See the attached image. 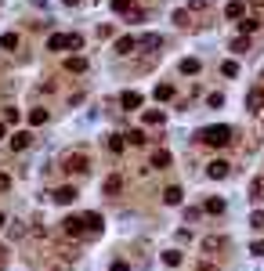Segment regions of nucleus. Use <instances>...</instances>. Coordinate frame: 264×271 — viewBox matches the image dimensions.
Segmentation results:
<instances>
[{
  "label": "nucleus",
  "mask_w": 264,
  "mask_h": 271,
  "mask_svg": "<svg viewBox=\"0 0 264 271\" xmlns=\"http://www.w3.org/2000/svg\"><path fill=\"white\" fill-rule=\"evenodd\" d=\"M199 137H203L210 148H224V145L232 141V127H210V130H203Z\"/></svg>",
  "instance_id": "obj_1"
},
{
  "label": "nucleus",
  "mask_w": 264,
  "mask_h": 271,
  "mask_svg": "<svg viewBox=\"0 0 264 271\" xmlns=\"http://www.w3.org/2000/svg\"><path fill=\"white\" fill-rule=\"evenodd\" d=\"M62 166H66L69 174H84L87 166H90V156L87 152H69L66 159H62Z\"/></svg>",
  "instance_id": "obj_2"
},
{
  "label": "nucleus",
  "mask_w": 264,
  "mask_h": 271,
  "mask_svg": "<svg viewBox=\"0 0 264 271\" xmlns=\"http://www.w3.org/2000/svg\"><path fill=\"white\" fill-rule=\"evenodd\" d=\"M62 231H66V235H84L87 224H84V217H66L62 221Z\"/></svg>",
  "instance_id": "obj_3"
},
{
  "label": "nucleus",
  "mask_w": 264,
  "mask_h": 271,
  "mask_svg": "<svg viewBox=\"0 0 264 271\" xmlns=\"http://www.w3.org/2000/svg\"><path fill=\"white\" fill-rule=\"evenodd\" d=\"M80 44H84L80 36H51L47 47H51V51H62V47H80Z\"/></svg>",
  "instance_id": "obj_4"
},
{
  "label": "nucleus",
  "mask_w": 264,
  "mask_h": 271,
  "mask_svg": "<svg viewBox=\"0 0 264 271\" xmlns=\"http://www.w3.org/2000/svg\"><path fill=\"white\" fill-rule=\"evenodd\" d=\"M51 199L54 203H72V199H76V188H72V184H62V188L51 192Z\"/></svg>",
  "instance_id": "obj_5"
},
{
  "label": "nucleus",
  "mask_w": 264,
  "mask_h": 271,
  "mask_svg": "<svg viewBox=\"0 0 264 271\" xmlns=\"http://www.w3.org/2000/svg\"><path fill=\"white\" fill-rule=\"evenodd\" d=\"M170 163H174V159H170V152H167V148H159V152H152V170H167Z\"/></svg>",
  "instance_id": "obj_6"
},
{
  "label": "nucleus",
  "mask_w": 264,
  "mask_h": 271,
  "mask_svg": "<svg viewBox=\"0 0 264 271\" xmlns=\"http://www.w3.org/2000/svg\"><path fill=\"white\" fill-rule=\"evenodd\" d=\"M206 174H210L214 181H221V177H228V163H224V159H214L210 166H206Z\"/></svg>",
  "instance_id": "obj_7"
},
{
  "label": "nucleus",
  "mask_w": 264,
  "mask_h": 271,
  "mask_svg": "<svg viewBox=\"0 0 264 271\" xmlns=\"http://www.w3.org/2000/svg\"><path fill=\"white\" fill-rule=\"evenodd\" d=\"M29 145H33V134H29V130H22V134L11 137V148H15V152H22V148H29Z\"/></svg>",
  "instance_id": "obj_8"
},
{
  "label": "nucleus",
  "mask_w": 264,
  "mask_h": 271,
  "mask_svg": "<svg viewBox=\"0 0 264 271\" xmlns=\"http://www.w3.org/2000/svg\"><path fill=\"white\" fill-rule=\"evenodd\" d=\"M181 199H185V192H181V188H177V184H170V188H167V192H163V203H170V206H177V203H181Z\"/></svg>",
  "instance_id": "obj_9"
},
{
  "label": "nucleus",
  "mask_w": 264,
  "mask_h": 271,
  "mask_svg": "<svg viewBox=\"0 0 264 271\" xmlns=\"http://www.w3.org/2000/svg\"><path fill=\"white\" fill-rule=\"evenodd\" d=\"M203 249H206V253H217V249H224V239H221V235H210V239H203Z\"/></svg>",
  "instance_id": "obj_10"
},
{
  "label": "nucleus",
  "mask_w": 264,
  "mask_h": 271,
  "mask_svg": "<svg viewBox=\"0 0 264 271\" xmlns=\"http://www.w3.org/2000/svg\"><path fill=\"white\" fill-rule=\"evenodd\" d=\"M203 210L217 217V213H224V199H206V203H203Z\"/></svg>",
  "instance_id": "obj_11"
},
{
  "label": "nucleus",
  "mask_w": 264,
  "mask_h": 271,
  "mask_svg": "<svg viewBox=\"0 0 264 271\" xmlns=\"http://www.w3.org/2000/svg\"><path fill=\"white\" fill-rule=\"evenodd\" d=\"M181 257H185V253H177V249H167V253H163V264L177 268V264H181Z\"/></svg>",
  "instance_id": "obj_12"
},
{
  "label": "nucleus",
  "mask_w": 264,
  "mask_h": 271,
  "mask_svg": "<svg viewBox=\"0 0 264 271\" xmlns=\"http://www.w3.org/2000/svg\"><path fill=\"white\" fill-rule=\"evenodd\" d=\"M156 98H159V101L174 98V87H170V83H159V87H156Z\"/></svg>",
  "instance_id": "obj_13"
},
{
  "label": "nucleus",
  "mask_w": 264,
  "mask_h": 271,
  "mask_svg": "<svg viewBox=\"0 0 264 271\" xmlns=\"http://www.w3.org/2000/svg\"><path fill=\"white\" fill-rule=\"evenodd\" d=\"M123 105H127V109H138V105H141V94H134V90H127V94H123Z\"/></svg>",
  "instance_id": "obj_14"
},
{
  "label": "nucleus",
  "mask_w": 264,
  "mask_h": 271,
  "mask_svg": "<svg viewBox=\"0 0 264 271\" xmlns=\"http://www.w3.org/2000/svg\"><path fill=\"white\" fill-rule=\"evenodd\" d=\"M29 123H33V127L47 123V112H44V109H36V112H29Z\"/></svg>",
  "instance_id": "obj_15"
},
{
  "label": "nucleus",
  "mask_w": 264,
  "mask_h": 271,
  "mask_svg": "<svg viewBox=\"0 0 264 271\" xmlns=\"http://www.w3.org/2000/svg\"><path fill=\"white\" fill-rule=\"evenodd\" d=\"M131 47H134V36H123V40H116V51H120V54H127Z\"/></svg>",
  "instance_id": "obj_16"
},
{
  "label": "nucleus",
  "mask_w": 264,
  "mask_h": 271,
  "mask_svg": "<svg viewBox=\"0 0 264 271\" xmlns=\"http://www.w3.org/2000/svg\"><path fill=\"white\" fill-rule=\"evenodd\" d=\"M66 69H72V72H84V69H87V62H84V58H69V62H66Z\"/></svg>",
  "instance_id": "obj_17"
},
{
  "label": "nucleus",
  "mask_w": 264,
  "mask_h": 271,
  "mask_svg": "<svg viewBox=\"0 0 264 271\" xmlns=\"http://www.w3.org/2000/svg\"><path fill=\"white\" fill-rule=\"evenodd\" d=\"M246 105H250L253 112H257V109H261V90H250V98H246Z\"/></svg>",
  "instance_id": "obj_18"
},
{
  "label": "nucleus",
  "mask_w": 264,
  "mask_h": 271,
  "mask_svg": "<svg viewBox=\"0 0 264 271\" xmlns=\"http://www.w3.org/2000/svg\"><path fill=\"white\" fill-rule=\"evenodd\" d=\"M0 47H7V51H11V47H18V36H15V33H7L4 40H0Z\"/></svg>",
  "instance_id": "obj_19"
},
{
  "label": "nucleus",
  "mask_w": 264,
  "mask_h": 271,
  "mask_svg": "<svg viewBox=\"0 0 264 271\" xmlns=\"http://www.w3.org/2000/svg\"><path fill=\"white\" fill-rule=\"evenodd\" d=\"M116 188H120V177H116V174H112V177H109V181H105V195H112Z\"/></svg>",
  "instance_id": "obj_20"
},
{
  "label": "nucleus",
  "mask_w": 264,
  "mask_h": 271,
  "mask_svg": "<svg viewBox=\"0 0 264 271\" xmlns=\"http://www.w3.org/2000/svg\"><path fill=\"white\" fill-rule=\"evenodd\" d=\"M181 72H188V76H192V72H199V62H196V58H188L185 65H181Z\"/></svg>",
  "instance_id": "obj_21"
},
{
  "label": "nucleus",
  "mask_w": 264,
  "mask_h": 271,
  "mask_svg": "<svg viewBox=\"0 0 264 271\" xmlns=\"http://www.w3.org/2000/svg\"><path fill=\"white\" fill-rule=\"evenodd\" d=\"M250 224H253V228H264V213L253 210V213H250Z\"/></svg>",
  "instance_id": "obj_22"
},
{
  "label": "nucleus",
  "mask_w": 264,
  "mask_h": 271,
  "mask_svg": "<svg viewBox=\"0 0 264 271\" xmlns=\"http://www.w3.org/2000/svg\"><path fill=\"white\" fill-rule=\"evenodd\" d=\"M145 123H152V127H159V123H163V112H149V116H145Z\"/></svg>",
  "instance_id": "obj_23"
},
{
  "label": "nucleus",
  "mask_w": 264,
  "mask_h": 271,
  "mask_svg": "<svg viewBox=\"0 0 264 271\" xmlns=\"http://www.w3.org/2000/svg\"><path fill=\"white\" fill-rule=\"evenodd\" d=\"M221 72H224V76H235V72H239V65H235V62H224Z\"/></svg>",
  "instance_id": "obj_24"
},
{
  "label": "nucleus",
  "mask_w": 264,
  "mask_h": 271,
  "mask_svg": "<svg viewBox=\"0 0 264 271\" xmlns=\"http://www.w3.org/2000/svg\"><path fill=\"white\" fill-rule=\"evenodd\" d=\"M250 253H257V257H264V242L257 239V242H250Z\"/></svg>",
  "instance_id": "obj_25"
},
{
  "label": "nucleus",
  "mask_w": 264,
  "mask_h": 271,
  "mask_svg": "<svg viewBox=\"0 0 264 271\" xmlns=\"http://www.w3.org/2000/svg\"><path fill=\"white\" fill-rule=\"evenodd\" d=\"M109 271H131V264H127V260H112V268Z\"/></svg>",
  "instance_id": "obj_26"
},
{
  "label": "nucleus",
  "mask_w": 264,
  "mask_h": 271,
  "mask_svg": "<svg viewBox=\"0 0 264 271\" xmlns=\"http://www.w3.org/2000/svg\"><path fill=\"white\" fill-rule=\"evenodd\" d=\"M242 15V4H228V18H239Z\"/></svg>",
  "instance_id": "obj_27"
},
{
  "label": "nucleus",
  "mask_w": 264,
  "mask_h": 271,
  "mask_svg": "<svg viewBox=\"0 0 264 271\" xmlns=\"http://www.w3.org/2000/svg\"><path fill=\"white\" fill-rule=\"evenodd\" d=\"M131 4H134V0H112V7H116V11H127Z\"/></svg>",
  "instance_id": "obj_28"
},
{
  "label": "nucleus",
  "mask_w": 264,
  "mask_h": 271,
  "mask_svg": "<svg viewBox=\"0 0 264 271\" xmlns=\"http://www.w3.org/2000/svg\"><path fill=\"white\" fill-rule=\"evenodd\" d=\"M7 188H11V177H7V174H0V192H7Z\"/></svg>",
  "instance_id": "obj_29"
},
{
  "label": "nucleus",
  "mask_w": 264,
  "mask_h": 271,
  "mask_svg": "<svg viewBox=\"0 0 264 271\" xmlns=\"http://www.w3.org/2000/svg\"><path fill=\"white\" fill-rule=\"evenodd\" d=\"M4 224H7V217H4V213H0V231H4Z\"/></svg>",
  "instance_id": "obj_30"
},
{
  "label": "nucleus",
  "mask_w": 264,
  "mask_h": 271,
  "mask_svg": "<svg viewBox=\"0 0 264 271\" xmlns=\"http://www.w3.org/2000/svg\"><path fill=\"white\" fill-rule=\"evenodd\" d=\"M4 260H7V249H0V264H4Z\"/></svg>",
  "instance_id": "obj_31"
},
{
  "label": "nucleus",
  "mask_w": 264,
  "mask_h": 271,
  "mask_svg": "<svg viewBox=\"0 0 264 271\" xmlns=\"http://www.w3.org/2000/svg\"><path fill=\"white\" fill-rule=\"evenodd\" d=\"M66 4H80V0H66Z\"/></svg>",
  "instance_id": "obj_32"
},
{
  "label": "nucleus",
  "mask_w": 264,
  "mask_h": 271,
  "mask_svg": "<svg viewBox=\"0 0 264 271\" xmlns=\"http://www.w3.org/2000/svg\"><path fill=\"white\" fill-rule=\"evenodd\" d=\"M0 137H4V123H0Z\"/></svg>",
  "instance_id": "obj_33"
},
{
  "label": "nucleus",
  "mask_w": 264,
  "mask_h": 271,
  "mask_svg": "<svg viewBox=\"0 0 264 271\" xmlns=\"http://www.w3.org/2000/svg\"><path fill=\"white\" fill-rule=\"evenodd\" d=\"M257 188H261V192H264V181H261V184H257Z\"/></svg>",
  "instance_id": "obj_34"
}]
</instances>
